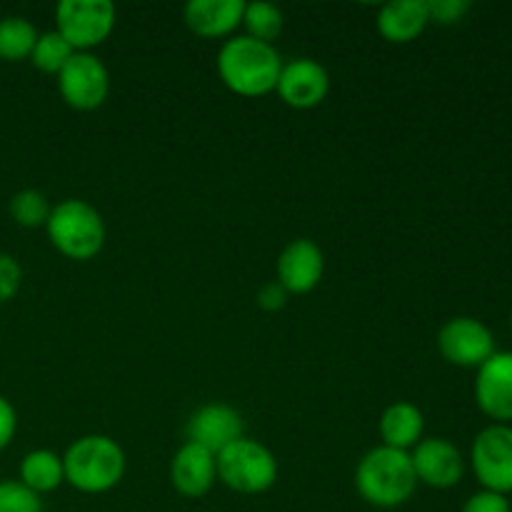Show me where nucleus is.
<instances>
[{
    "mask_svg": "<svg viewBox=\"0 0 512 512\" xmlns=\"http://www.w3.org/2000/svg\"><path fill=\"white\" fill-rule=\"evenodd\" d=\"M255 300H258L260 310H265V313H278V310H283L285 305H288L290 293L278 283V280H270V283H265L263 288L258 290V298Z\"/></svg>",
    "mask_w": 512,
    "mask_h": 512,
    "instance_id": "obj_28",
    "label": "nucleus"
},
{
    "mask_svg": "<svg viewBox=\"0 0 512 512\" xmlns=\"http://www.w3.org/2000/svg\"><path fill=\"white\" fill-rule=\"evenodd\" d=\"M325 255L310 238L290 240L278 255V283L290 295H308L320 285Z\"/></svg>",
    "mask_w": 512,
    "mask_h": 512,
    "instance_id": "obj_14",
    "label": "nucleus"
},
{
    "mask_svg": "<svg viewBox=\"0 0 512 512\" xmlns=\"http://www.w3.org/2000/svg\"><path fill=\"white\" fill-rule=\"evenodd\" d=\"M23 285V268L18 258L10 253H0V303H8L18 295Z\"/></svg>",
    "mask_w": 512,
    "mask_h": 512,
    "instance_id": "obj_25",
    "label": "nucleus"
},
{
    "mask_svg": "<svg viewBox=\"0 0 512 512\" xmlns=\"http://www.w3.org/2000/svg\"><path fill=\"white\" fill-rule=\"evenodd\" d=\"M8 210L10 218H13L20 228H45L53 205L48 203V198H45L40 190L25 188L18 190V193L10 198Z\"/></svg>",
    "mask_w": 512,
    "mask_h": 512,
    "instance_id": "obj_23",
    "label": "nucleus"
},
{
    "mask_svg": "<svg viewBox=\"0 0 512 512\" xmlns=\"http://www.w3.org/2000/svg\"><path fill=\"white\" fill-rule=\"evenodd\" d=\"M380 440L385 448L403 450L410 453L415 445L423 440L425 433V418L420 408H415L408 400H398V403L388 405L380 415Z\"/></svg>",
    "mask_w": 512,
    "mask_h": 512,
    "instance_id": "obj_18",
    "label": "nucleus"
},
{
    "mask_svg": "<svg viewBox=\"0 0 512 512\" xmlns=\"http://www.w3.org/2000/svg\"><path fill=\"white\" fill-rule=\"evenodd\" d=\"M473 5L468 0H428L430 23L438 25H455L470 13Z\"/></svg>",
    "mask_w": 512,
    "mask_h": 512,
    "instance_id": "obj_26",
    "label": "nucleus"
},
{
    "mask_svg": "<svg viewBox=\"0 0 512 512\" xmlns=\"http://www.w3.org/2000/svg\"><path fill=\"white\" fill-rule=\"evenodd\" d=\"M470 465L483 490L512 493V425L493 423L480 430L470 448Z\"/></svg>",
    "mask_w": 512,
    "mask_h": 512,
    "instance_id": "obj_7",
    "label": "nucleus"
},
{
    "mask_svg": "<svg viewBox=\"0 0 512 512\" xmlns=\"http://www.w3.org/2000/svg\"><path fill=\"white\" fill-rule=\"evenodd\" d=\"M510 330H512V313H510Z\"/></svg>",
    "mask_w": 512,
    "mask_h": 512,
    "instance_id": "obj_30",
    "label": "nucleus"
},
{
    "mask_svg": "<svg viewBox=\"0 0 512 512\" xmlns=\"http://www.w3.org/2000/svg\"><path fill=\"white\" fill-rule=\"evenodd\" d=\"M410 463H413L418 483L435 490H448L463 480L465 458L455 443L445 438H423L410 450Z\"/></svg>",
    "mask_w": 512,
    "mask_h": 512,
    "instance_id": "obj_11",
    "label": "nucleus"
},
{
    "mask_svg": "<svg viewBox=\"0 0 512 512\" xmlns=\"http://www.w3.org/2000/svg\"><path fill=\"white\" fill-rule=\"evenodd\" d=\"M275 93L288 108L313 110L328 98L330 75L318 60L295 58L290 63H283Z\"/></svg>",
    "mask_w": 512,
    "mask_h": 512,
    "instance_id": "obj_12",
    "label": "nucleus"
},
{
    "mask_svg": "<svg viewBox=\"0 0 512 512\" xmlns=\"http://www.w3.org/2000/svg\"><path fill=\"white\" fill-rule=\"evenodd\" d=\"M375 23H378V33L388 43H413L430 25L428 0H393V3H385Z\"/></svg>",
    "mask_w": 512,
    "mask_h": 512,
    "instance_id": "obj_17",
    "label": "nucleus"
},
{
    "mask_svg": "<svg viewBox=\"0 0 512 512\" xmlns=\"http://www.w3.org/2000/svg\"><path fill=\"white\" fill-rule=\"evenodd\" d=\"M438 350L455 368L478 370L495 353V335L483 320L458 315L440 328Z\"/></svg>",
    "mask_w": 512,
    "mask_h": 512,
    "instance_id": "obj_9",
    "label": "nucleus"
},
{
    "mask_svg": "<svg viewBox=\"0 0 512 512\" xmlns=\"http://www.w3.org/2000/svg\"><path fill=\"white\" fill-rule=\"evenodd\" d=\"M185 433H188V443H195L218 455L225 448H230L235 440L245 438L243 415L225 403L203 405L190 415Z\"/></svg>",
    "mask_w": 512,
    "mask_h": 512,
    "instance_id": "obj_13",
    "label": "nucleus"
},
{
    "mask_svg": "<svg viewBox=\"0 0 512 512\" xmlns=\"http://www.w3.org/2000/svg\"><path fill=\"white\" fill-rule=\"evenodd\" d=\"M215 480H218L215 455L195 443L180 445L178 453L173 455V463H170V483H173V488L183 498L198 500L213 490Z\"/></svg>",
    "mask_w": 512,
    "mask_h": 512,
    "instance_id": "obj_15",
    "label": "nucleus"
},
{
    "mask_svg": "<svg viewBox=\"0 0 512 512\" xmlns=\"http://www.w3.org/2000/svg\"><path fill=\"white\" fill-rule=\"evenodd\" d=\"M283 10L273 3H265V0H255V3H245L243 10V25L245 35L248 38L260 40V43H270L280 38L283 33Z\"/></svg>",
    "mask_w": 512,
    "mask_h": 512,
    "instance_id": "obj_21",
    "label": "nucleus"
},
{
    "mask_svg": "<svg viewBox=\"0 0 512 512\" xmlns=\"http://www.w3.org/2000/svg\"><path fill=\"white\" fill-rule=\"evenodd\" d=\"M355 488L373 508L393 510L405 505L418 488L410 453L385 445L368 450L355 468Z\"/></svg>",
    "mask_w": 512,
    "mask_h": 512,
    "instance_id": "obj_2",
    "label": "nucleus"
},
{
    "mask_svg": "<svg viewBox=\"0 0 512 512\" xmlns=\"http://www.w3.org/2000/svg\"><path fill=\"white\" fill-rule=\"evenodd\" d=\"M45 233H48L50 245L60 255L78 260V263L93 260L103 250L105 238H108L103 215L93 205L78 198H68L53 205L48 223H45Z\"/></svg>",
    "mask_w": 512,
    "mask_h": 512,
    "instance_id": "obj_4",
    "label": "nucleus"
},
{
    "mask_svg": "<svg viewBox=\"0 0 512 512\" xmlns=\"http://www.w3.org/2000/svg\"><path fill=\"white\" fill-rule=\"evenodd\" d=\"M475 403L493 423H512V353L495 350L475 375Z\"/></svg>",
    "mask_w": 512,
    "mask_h": 512,
    "instance_id": "obj_10",
    "label": "nucleus"
},
{
    "mask_svg": "<svg viewBox=\"0 0 512 512\" xmlns=\"http://www.w3.org/2000/svg\"><path fill=\"white\" fill-rule=\"evenodd\" d=\"M218 480L240 495L268 493L278 480V460L263 443L250 438L235 440L230 448L215 455Z\"/></svg>",
    "mask_w": 512,
    "mask_h": 512,
    "instance_id": "obj_5",
    "label": "nucleus"
},
{
    "mask_svg": "<svg viewBox=\"0 0 512 512\" xmlns=\"http://www.w3.org/2000/svg\"><path fill=\"white\" fill-rule=\"evenodd\" d=\"M20 483L33 490L35 495H45L58 490L65 483L63 455L53 453L48 448L30 450L20 460Z\"/></svg>",
    "mask_w": 512,
    "mask_h": 512,
    "instance_id": "obj_19",
    "label": "nucleus"
},
{
    "mask_svg": "<svg viewBox=\"0 0 512 512\" xmlns=\"http://www.w3.org/2000/svg\"><path fill=\"white\" fill-rule=\"evenodd\" d=\"M58 90L68 108L90 113L108 100L110 73L98 55L75 53L70 63L60 70Z\"/></svg>",
    "mask_w": 512,
    "mask_h": 512,
    "instance_id": "obj_8",
    "label": "nucleus"
},
{
    "mask_svg": "<svg viewBox=\"0 0 512 512\" xmlns=\"http://www.w3.org/2000/svg\"><path fill=\"white\" fill-rule=\"evenodd\" d=\"M15 430H18V413H15L13 403L0 395V453L13 443Z\"/></svg>",
    "mask_w": 512,
    "mask_h": 512,
    "instance_id": "obj_29",
    "label": "nucleus"
},
{
    "mask_svg": "<svg viewBox=\"0 0 512 512\" xmlns=\"http://www.w3.org/2000/svg\"><path fill=\"white\" fill-rule=\"evenodd\" d=\"M245 0H190L183 10V20L190 33L205 40L233 38L243 25Z\"/></svg>",
    "mask_w": 512,
    "mask_h": 512,
    "instance_id": "obj_16",
    "label": "nucleus"
},
{
    "mask_svg": "<svg viewBox=\"0 0 512 512\" xmlns=\"http://www.w3.org/2000/svg\"><path fill=\"white\" fill-rule=\"evenodd\" d=\"M115 5L110 0H60L55 8V30L75 53H90L113 35Z\"/></svg>",
    "mask_w": 512,
    "mask_h": 512,
    "instance_id": "obj_6",
    "label": "nucleus"
},
{
    "mask_svg": "<svg viewBox=\"0 0 512 512\" xmlns=\"http://www.w3.org/2000/svg\"><path fill=\"white\" fill-rule=\"evenodd\" d=\"M283 58L275 45L248 35H233L218 53V75L230 93L240 98H263L278 88Z\"/></svg>",
    "mask_w": 512,
    "mask_h": 512,
    "instance_id": "obj_1",
    "label": "nucleus"
},
{
    "mask_svg": "<svg viewBox=\"0 0 512 512\" xmlns=\"http://www.w3.org/2000/svg\"><path fill=\"white\" fill-rule=\"evenodd\" d=\"M0 512H43V500L20 480H0Z\"/></svg>",
    "mask_w": 512,
    "mask_h": 512,
    "instance_id": "obj_24",
    "label": "nucleus"
},
{
    "mask_svg": "<svg viewBox=\"0 0 512 512\" xmlns=\"http://www.w3.org/2000/svg\"><path fill=\"white\" fill-rule=\"evenodd\" d=\"M38 35L40 33L28 18H20V15L0 18V60H5V63L30 60Z\"/></svg>",
    "mask_w": 512,
    "mask_h": 512,
    "instance_id": "obj_20",
    "label": "nucleus"
},
{
    "mask_svg": "<svg viewBox=\"0 0 512 512\" xmlns=\"http://www.w3.org/2000/svg\"><path fill=\"white\" fill-rule=\"evenodd\" d=\"M460 512H512L508 495L490 493V490H480V493L470 495L465 500L463 510Z\"/></svg>",
    "mask_w": 512,
    "mask_h": 512,
    "instance_id": "obj_27",
    "label": "nucleus"
},
{
    "mask_svg": "<svg viewBox=\"0 0 512 512\" xmlns=\"http://www.w3.org/2000/svg\"><path fill=\"white\" fill-rule=\"evenodd\" d=\"M75 55V50L70 48L68 40L58 33V30H48V33H40L35 40V48L30 53V63L45 75H55L58 78L60 70L70 63V58Z\"/></svg>",
    "mask_w": 512,
    "mask_h": 512,
    "instance_id": "obj_22",
    "label": "nucleus"
},
{
    "mask_svg": "<svg viewBox=\"0 0 512 512\" xmlns=\"http://www.w3.org/2000/svg\"><path fill=\"white\" fill-rule=\"evenodd\" d=\"M65 483L85 495L113 490L125 475V453L108 435H83L63 455Z\"/></svg>",
    "mask_w": 512,
    "mask_h": 512,
    "instance_id": "obj_3",
    "label": "nucleus"
}]
</instances>
